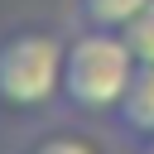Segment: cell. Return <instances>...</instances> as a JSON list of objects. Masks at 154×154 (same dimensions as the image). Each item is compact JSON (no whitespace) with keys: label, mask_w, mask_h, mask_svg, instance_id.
<instances>
[{"label":"cell","mask_w":154,"mask_h":154,"mask_svg":"<svg viewBox=\"0 0 154 154\" xmlns=\"http://www.w3.org/2000/svg\"><path fill=\"white\" fill-rule=\"evenodd\" d=\"M140 72V58L130 48V38L120 29H96L87 24L72 43H67V63H63V101L72 111L101 116L116 111L130 91Z\"/></svg>","instance_id":"1"},{"label":"cell","mask_w":154,"mask_h":154,"mask_svg":"<svg viewBox=\"0 0 154 154\" xmlns=\"http://www.w3.org/2000/svg\"><path fill=\"white\" fill-rule=\"evenodd\" d=\"M120 34L130 38V48H135L140 63H154V0H149V5H144V10L120 29Z\"/></svg>","instance_id":"5"},{"label":"cell","mask_w":154,"mask_h":154,"mask_svg":"<svg viewBox=\"0 0 154 154\" xmlns=\"http://www.w3.org/2000/svg\"><path fill=\"white\" fill-rule=\"evenodd\" d=\"M144 154H154V140H144Z\"/></svg>","instance_id":"7"},{"label":"cell","mask_w":154,"mask_h":154,"mask_svg":"<svg viewBox=\"0 0 154 154\" xmlns=\"http://www.w3.org/2000/svg\"><path fill=\"white\" fill-rule=\"evenodd\" d=\"M24 154H96L87 140H77V135H43V140H34Z\"/></svg>","instance_id":"6"},{"label":"cell","mask_w":154,"mask_h":154,"mask_svg":"<svg viewBox=\"0 0 154 154\" xmlns=\"http://www.w3.org/2000/svg\"><path fill=\"white\" fill-rule=\"evenodd\" d=\"M111 116H116V125H120L125 135L154 140V63H140V72H135L125 101H120Z\"/></svg>","instance_id":"3"},{"label":"cell","mask_w":154,"mask_h":154,"mask_svg":"<svg viewBox=\"0 0 154 154\" xmlns=\"http://www.w3.org/2000/svg\"><path fill=\"white\" fill-rule=\"evenodd\" d=\"M67 43L48 29H14L0 38V111H38L63 96Z\"/></svg>","instance_id":"2"},{"label":"cell","mask_w":154,"mask_h":154,"mask_svg":"<svg viewBox=\"0 0 154 154\" xmlns=\"http://www.w3.org/2000/svg\"><path fill=\"white\" fill-rule=\"evenodd\" d=\"M144 5H149V0H82L77 10H82V19L96 24V29H125Z\"/></svg>","instance_id":"4"}]
</instances>
